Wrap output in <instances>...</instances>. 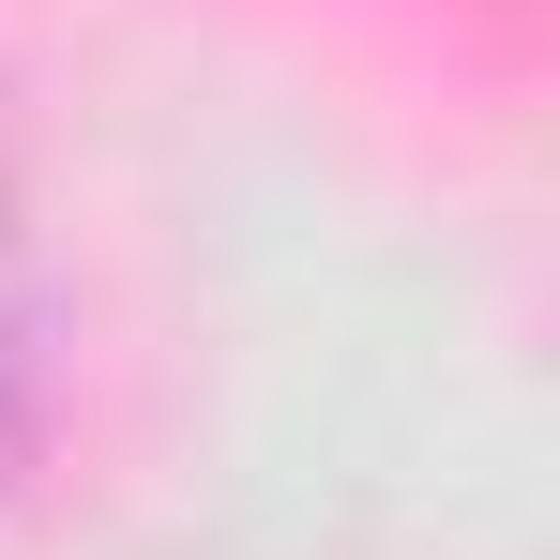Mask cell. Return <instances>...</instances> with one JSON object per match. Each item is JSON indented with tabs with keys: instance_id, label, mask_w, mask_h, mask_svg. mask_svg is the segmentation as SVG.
Masks as SVG:
<instances>
[{
	"instance_id": "cell-1",
	"label": "cell",
	"mask_w": 560,
	"mask_h": 560,
	"mask_svg": "<svg viewBox=\"0 0 560 560\" xmlns=\"http://www.w3.org/2000/svg\"><path fill=\"white\" fill-rule=\"evenodd\" d=\"M31 303H15V243H0V485H15V455H31Z\"/></svg>"
}]
</instances>
